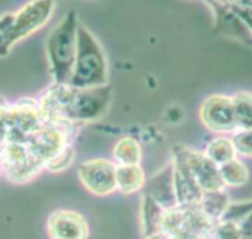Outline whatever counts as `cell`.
<instances>
[{"instance_id":"obj_1","label":"cell","mask_w":252,"mask_h":239,"mask_svg":"<svg viewBox=\"0 0 252 239\" xmlns=\"http://www.w3.org/2000/svg\"><path fill=\"white\" fill-rule=\"evenodd\" d=\"M111 101L109 86L73 88L69 84L53 83L40 98L38 108L51 123H84L105 114Z\"/></svg>"},{"instance_id":"obj_2","label":"cell","mask_w":252,"mask_h":239,"mask_svg":"<svg viewBox=\"0 0 252 239\" xmlns=\"http://www.w3.org/2000/svg\"><path fill=\"white\" fill-rule=\"evenodd\" d=\"M108 82V63L98 40L83 26L78 28V50L68 84L73 88H93Z\"/></svg>"},{"instance_id":"obj_3","label":"cell","mask_w":252,"mask_h":239,"mask_svg":"<svg viewBox=\"0 0 252 239\" xmlns=\"http://www.w3.org/2000/svg\"><path fill=\"white\" fill-rule=\"evenodd\" d=\"M78 24L73 15L63 19L47 41V58L53 83L68 84L78 50Z\"/></svg>"},{"instance_id":"obj_4","label":"cell","mask_w":252,"mask_h":239,"mask_svg":"<svg viewBox=\"0 0 252 239\" xmlns=\"http://www.w3.org/2000/svg\"><path fill=\"white\" fill-rule=\"evenodd\" d=\"M47 121L35 101L0 106V149L6 144H28Z\"/></svg>"},{"instance_id":"obj_5","label":"cell","mask_w":252,"mask_h":239,"mask_svg":"<svg viewBox=\"0 0 252 239\" xmlns=\"http://www.w3.org/2000/svg\"><path fill=\"white\" fill-rule=\"evenodd\" d=\"M52 0H32L14 14L0 18V56L9 53L14 45L35 33L50 19Z\"/></svg>"},{"instance_id":"obj_6","label":"cell","mask_w":252,"mask_h":239,"mask_svg":"<svg viewBox=\"0 0 252 239\" xmlns=\"http://www.w3.org/2000/svg\"><path fill=\"white\" fill-rule=\"evenodd\" d=\"M1 172L13 184H26L45 167L31 154L28 144H6L0 149Z\"/></svg>"},{"instance_id":"obj_7","label":"cell","mask_w":252,"mask_h":239,"mask_svg":"<svg viewBox=\"0 0 252 239\" xmlns=\"http://www.w3.org/2000/svg\"><path fill=\"white\" fill-rule=\"evenodd\" d=\"M203 124L214 133H236V118L232 97L213 94L205 98L199 109Z\"/></svg>"},{"instance_id":"obj_8","label":"cell","mask_w":252,"mask_h":239,"mask_svg":"<svg viewBox=\"0 0 252 239\" xmlns=\"http://www.w3.org/2000/svg\"><path fill=\"white\" fill-rule=\"evenodd\" d=\"M177 155L183 160L187 169L195 180L203 192H214L225 190L220 169L204 153L192 149H178Z\"/></svg>"},{"instance_id":"obj_9","label":"cell","mask_w":252,"mask_h":239,"mask_svg":"<svg viewBox=\"0 0 252 239\" xmlns=\"http://www.w3.org/2000/svg\"><path fill=\"white\" fill-rule=\"evenodd\" d=\"M83 186L95 196H108L116 191V164L105 159H93L78 167Z\"/></svg>"},{"instance_id":"obj_10","label":"cell","mask_w":252,"mask_h":239,"mask_svg":"<svg viewBox=\"0 0 252 239\" xmlns=\"http://www.w3.org/2000/svg\"><path fill=\"white\" fill-rule=\"evenodd\" d=\"M50 239H88L89 227L81 213L69 209H58L47 219Z\"/></svg>"},{"instance_id":"obj_11","label":"cell","mask_w":252,"mask_h":239,"mask_svg":"<svg viewBox=\"0 0 252 239\" xmlns=\"http://www.w3.org/2000/svg\"><path fill=\"white\" fill-rule=\"evenodd\" d=\"M172 167H173V186L177 206L182 207V208L199 207L204 192L193 179L183 160L177 154L174 155Z\"/></svg>"},{"instance_id":"obj_12","label":"cell","mask_w":252,"mask_h":239,"mask_svg":"<svg viewBox=\"0 0 252 239\" xmlns=\"http://www.w3.org/2000/svg\"><path fill=\"white\" fill-rule=\"evenodd\" d=\"M147 195L152 197L166 211L178 207L177 206L176 195H174L173 167H172V165L166 167L163 171L159 172L150 181Z\"/></svg>"},{"instance_id":"obj_13","label":"cell","mask_w":252,"mask_h":239,"mask_svg":"<svg viewBox=\"0 0 252 239\" xmlns=\"http://www.w3.org/2000/svg\"><path fill=\"white\" fill-rule=\"evenodd\" d=\"M166 209L145 194L141 199V224L145 239L162 232Z\"/></svg>"},{"instance_id":"obj_14","label":"cell","mask_w":252,"mask_h":239,"mask_svg":"<svg viewBox=\"0 0 252 239\" xmlns=\"http://www.w3.org/2000/svg\"><path fill=\"white\" fill-rule=\"evenodd\" d=\"M146 184L144 169L140 165H116V190L124 195L140 191Z\"/></svg>"},{"instance_id":"obj_15","label":"cell","mask_w":252,"mask_h":239,"mask_svg":"<svg viewBox=\"0 0 252 239\" xmlns=\"http://www.w3.org/2000/svg\"><path fill=\"white\" fill-rule=\"evenodd\" d=\"M204 154L218 166H221L237 158V151L232 138L230 139L226 136H218L209 141L205 146Z\"/></svg>"},{"instance_id":"obj_16","label":"cell","mask_w":252,"mask_h":239,"mask_svg":"<svg viewBox=\"0 0 252 239\" xmlns=\"http://www.w3.org/2000/svg\"><path fill=\"white\" fill-rule=\"evenodd\" d=\"M230 199L225 190L214 192H204L199 208L212 222L217 223L224 216L225 211L229 207Z\"/></svg>"},{"instance_id":"obj_17","label":"cell","mask_w":252,"mask_h":239,"mask_svg":"<svg viewBox=\"0 0 252 239\" xmlns=\"http://www.w3.org/2000/svg\"><path fill=\"white\" fill-rule=\"evenodd\" d=\"M113 154L116 165H140L142 149L135 138L124 136L119 139Z\"/></svg>"},{"instance_id":"obj_18","label":"cell","mask_w":252,"mask_h":239,"mask_svg":"<svg viewBox=\"0 0 252 239\" xmlns=\"http://www.w3.org/2000/svg\"><path fill=\"white\" fill-rule=\"evenodd\" d=\"M237 131L252 130V94L239 92L232 96Z\"/></svg>"},{"instance_id":"obj_19","label":"cell","mask_w":252,"mask_h":239,"mask_svg":"<svg viewBox=\"0 0 252 239\" xmlns=\"http://www.w3.org/2000/svg\"><path fill=\"white\" fill-rule=\"evenodd\" d=\"M219 169L225 187L242 186L244 184H246L247 179H249V170L245 166L244 162L240 161L237 158L219 166Z\"/></svg>"},{"instance_id":"obj_20","label":"cell","mask_w":252,"mask_h":239,"mask_svg":"<svg viewBox=\"0 0 252 239\" xmlns=\"http://www.w3.org/2000/svg\"><path fill=\"white\" fill-rule=\"evenodd\" d=\"M207 239H241L239 222L220 219L210 229Z\"/></svg>"},{"instance_id":"obj_21","label":"cell","mask_w":252,"mask_h":239,"mask_svg":"<svg viewBox=\"0 0 252 239\" xmlns=\"http://www.w3.org/2000/svg\"><path fill=\"white\" fill-rule=\"evenodd\" d=\"M237 155L251 156L252 158V130L236 131L232 138Z\"/></svg>"},{"instance_id":"obj_22","label":"cell","mask_w":252,"mask_h":239,"mask_svg":"<svg viewBox=\"0 0 252 239\" xmlns=\"http://www.w3.org/2000/svg\"><path fill=\"white\" fill-rule=\"evenodd\" d=\"M72 161H73V150H72L71 146H68L53 161H51L47 165V169H50L51 171H61V170L68 167L72 164Z\"/></svg>"},{"instance_id":"obj_23","label":"cell","mask_w":252,"mask_h":239,"mask_svg":"<svg viewBox=\"0 0 252 239\" xmlns=\"http://www.w3.org/2000/svg\"><path fill=\"white\" fill-rule=\"evenodd\" d=\"M168 239H207V236L189 228H182L174 233L169 234Z\"/></svg>"},{"instance_id":"obj_24","label":"cell","mask_w":252,"mask_h":239,"mask_svg":"<svg viewBox=\"0 0 252 239\" xmlns=\"http://www.w3.org/2000/svg\"><path fill=\"white\" fill-rule=\"evenodd\" d=\"M241 239H252V209L239 222Z\"/></svg>"},{"instance_id":"obj_25","label":"cell","mask_w":252,"mask_h":239,"mask_svg":"<svg viewBox=\"0 0 252 239\" xmlns=\"http://www.w3.org/2000/svg\"><path fill=\"white\" fill-rule=\"evenodd\" d=\"M237 14L242 18V20L247 24L249 29L252 33V5L250 6H244V8L239 9Z\"/></svg>"},{"instance_id":"obj_26","label":"cell","mask_w":252,"mask_h":239,"mask_svg":"<svg viewBox=\"0 0 252 239\" xmlns=\"http://www.w3.org/2000/svg\"><path fill=\"white\" fill-rule=\"evenodd\" d=\"M3 174V172H1V165H0V175Z\"/></svg>"}]
</instances>
